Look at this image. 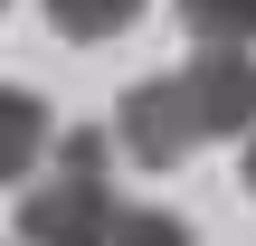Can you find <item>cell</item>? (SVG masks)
Instances as JSON below:
<instances>
[{"label": "cell", "instance_id": "6da1fadb", "mask_svg": "<svg viewBox=\"0 0 256 246\" xmlns=\"http://www.w3.org/2000/svg\"><path fill=\"white\" fill-rule=\"evenodd\" d=\"M114 142L104 123H76L48 142V180L19 199V246H104L114 237Z\"/></svg>", "mask_w": 256, "mask_h": 246}, {"label": "cell", "instance_id": "7a4b0ae2", "mask_svg": "<svg viewBox=\"0 0 256 246\" xmlns=\"http://www.w3.org/2000/svg\"><path fill=\"white\" fill-rule=\"evenodd\" d=\"M171 95H180L190 142H238V133H256V57L247 47H190V66H171Z\"/></svg>", "mask_w": 256, "mask_h": 246}, {"label": "cell", "instance_id": "3957f363", "mask_svg": "<svg viewBox=\"0 0 256 246\" xmlns=\"http://www.w3.org/2000/svg\"><path fill=\"white\" fill-rule=\"evenodd\" d=\"M104 142H114L124 161H142V171H180V161L200 152V142H190V123H180V95H171V76H142V85H124V104H114Z\"/></svg>", "mask_w": 256, "mask_h": 246}, {"label": "cell", "instance_id": "277c9868", "mask_svg": "<svg viewBox=\"0 0 256 246\" xmlns=\"http://www.w3.org/2000/svg\"><path fill=\"white\" fill-rule=\"evenodd\" d=\"M48 142H57V114H48L28 85H0V190L28 180V171L48 161Z\"/></svg>", "mask_w": 256, "mask_h": 246}, {"label": "cell", "instance_id": "5b68a950", "mask_svg": "<svg viewBox=\"0 0 256 246\" xmlns=\"http://www.w3.org/2000/svg\"><path fill=\"white\" fill-rule=\"evenodd\" d=\"M133 19H142V0H48V28H57V38H76V47L124 38Z\"/></svg>", "mask_w": 256, "mask_h": 246}, {"label": "cell", "instance_id": "8992f818", "mask_svg": "<svg viewBox=\"0 0 256 246\" xmlns=\"http://www.w3.org/2000/svg\"><path fill=\"white\" fill-rule=\"evenodd\" d=\"M190 47H256V0H180Z\"/></svg>", "mask_w": 256, "mask_h": 246}, {"label": "cell", "instance_id": "52a82bcc", "mask_svg": "<svg viewBox=\"0 0 256 246\" xmlns=\"http://www.w3.org/2000/svg\"><path fill=\"white\" fill-rule=\"evenodd\" d=\"M104 246H190V218H171V209H114Z\"/></svg>", "mask_w": 256, "mask_h": 246}, {"label": "cell", "instance_id": "ba28073f", "mask_svg": "<svg viewBox=\"0 0 256 246\" xmlns=\"http://www.w3.org/2000/svg\"><path fill=\"white\" fill-rule=\"evenodd\" d=\"M247 199H256V133H247Z\"/></svg>", "mask_w": 256, "mask_h": 246}]
</instances>
